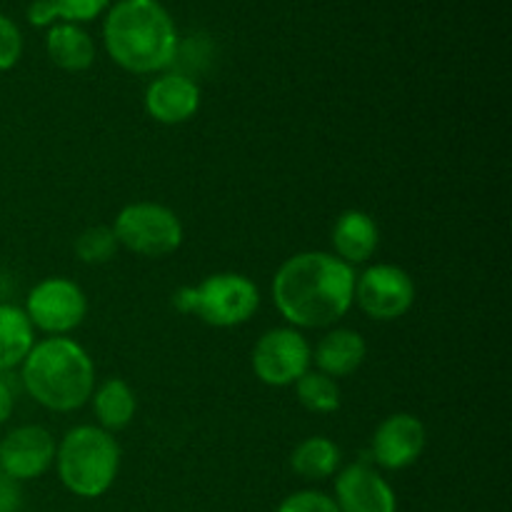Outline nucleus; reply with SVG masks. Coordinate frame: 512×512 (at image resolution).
<instances>
[{
	"label": "nucleus",
	"instance_id": "1",
	"mask_svg": "<svg viewBox=\"0 0 512 512\" xmlns=\"http://www.w3.org/2000/svg\"><path fill=\"white\" fill-rule=\"evenodd\" d=\"M270 290L290 328H333L353 308L355 270L333 253L305 250L280 265Z\"/></svg>",
	"mask_w": 512,
	"mask_h": 512
},
{
	"label": "nucleus",
	"instance_id": "2",
	"mask_svg": "<svg viewBox=\"0 0 512 512\" xmlns=\"http://www.w3.org/2000/svg\"><path fill=\"white\" fill-rule=\"evenodd\" d=\"M113 63L135 75L163 73L178 58V30L158 0H118L103 25Z\"/></svg>",
	"mask_w": 512,
	"mask_h": 512
},
{
	"label": "nucleus",
	"instance_id": "3",
	"mask_svg": "<svg viewBox=\"0 0 512 512\" xmlns=\"http://www.w3.org/2000/svg\"><path fill=\"white\" fill-rule=\"evenodd\" d=\"M20 380L30 398L50 413H73L95 390V363L73 338L35 340L20 365Z\"/></svg>",
	"mask_w": 512,
	"mask_h": 512
},
{
	"label": "nucleus",
	"instance_id": "4",
	"mask_svg": "<svg viewBox=\"0 0 512 512\" xmlns=\"http://www.w3.org/2000/svg\"><path fill=\"white\" fill-rule=\"evenodd\" d=\"M120 450L113 433L98 425H75L55 448V470L68 493L93 500L113 488L120 473Z\"/></svg>",
	"mask_w": 512,
	"mask_h": 512
},
{
	"label": "nucleus",
	"instance_id": "5",
	"mask_svg": "<svg viewBox=\"0 0 512 512\" xmlns=\"http://www.w3.org/2000/svg\"><path fill=\"white\" fill-rule=\"evenodd\" d=\"M110 228L120 248L153 260L173 255L183 245L185 235L178 213L153 200H135L120 208Z\"/></svg>",
	"mask_w": 512,
	"mask_h": 512
},
{
	"label": "nucleus",
	"instance_id": "6",
	"mask_svg": "<svg viewBox=\"0 0 512 512\" xmlns=\"http://www.w3.org/2000/svg\"><path fill=\"white\" fill-rule=\"evenodd\" d=\"M193 308L205 325L213 328H238L260 308V290L243 273H213L200 285H190Z\"/></svg>",
	"mask_w": 512,
	"mask_h": 512
},
{
	"label": "nucleus",
	"instance_id": "7",
	"mask_svg": "<svg viewBox=\"0 0 512 512\" xmlns=\"http://www.w3.org/2000/svg\"><path fill=\"white\" fill-rule=\"evenodd\" d=\"M23 310L33 330H40L48 338H68L88 315V295L70 278L53 275L30 288Z\"/></svg>",
	"mask_w": 512,
	"mask_h": 512
},
{
	"label": "nucleus",
	"instance_id": "8",
	"mask_svg": "<svg viewBox=\"0 0 512 512\" xmlns=\"http://www.w3.org/2000/svg\"><path fill=\"white\" fill-rule=\"evenodd\" d=\"M253 373L260 383L270 388H290L298 383L313 365V348L308 338L295 328L265 330L255 343Z\"/></svg>",
	"mask_w": 512,
	"mask_h": 512
},
{
	"label": "nucleus",
	"instance_id": "9",
	"mask_svg": "<svg viewBox=\"0 0 512 512\" xmlns=\"http://www.w3.org/2000/svg\"><path fill=\"white\" fill-rule=\"evenodd\" d=\"M353 303L378 323L400 320L415 303L413 275L400 265L373 263L355 275Z\"/></svg>",
	"mask_w": 512,
	"mask_h": 512
},
{
	"label": "nucleus",
	"instance_id": "10",
	"mask_svg": "<svg viewBox=\"0 0 512 512\" xmlns=\"http://www.w3.org/2000/svg\"><path fill=\"white\" fill-rule=\"evenodd\" d=\"M55 448L58 443L48 428L18 425L5 438H0V473L15 483L40 478L53 468Z\"/></svg>",
	"mask_w": 512,
	"mask_h": 512
},
{
	"label": "nucleus",
	"instance_id": "11",
	"mask_svg": "<svg viewBox=\"0 0 512 512\" xmlns=\"http://www.w3.org/2000/svg\"><path fill=\"white\" fill-rule=\"evenodd\" d=\"M428 445V430L413 413H393L375 428L370 440L373 463L383 470H405L415 465Z\"/></svg>",
	"mask_w": 512,
	"mask_h": 512
},
{
	"label": "nucleus",
	"instance_id": "12",
	"mask_svg": "<svg viewBox=\"0 0 512 512\" xmlns=\"http://www.w3.org/2000/svg\"><path fill=\"white\" fill-rule=\"evenodd\" d=\"M333 500L340 512H398L393 485L363 460L338 470Z\"/></svg>",
	"mask_w": 512,
	"mask_h": 512
},
{
	"label": "nucleus",
	"instance_id": "13",
	"mask_svg": "<svg viewBox=\"0 0 512 512\" xmlns=\"http://www.w3.org/2000/svg\"><path fill=\"white\" fill-rule=\"evenodd\" d=\"M143 105L148 118L160 125H183L200 110V88L185 73L155 75L143 95Z\"/></svg>",
	"mask_w": 512,
	"mask_h": 512
},
{
	"label": "nucleus",
	"instance_id": "14",
	"mask_svg": "<svg viewBox=\"0 0 512 512\" xmlns=\"http://www.w3.org/2000/svg\"><path fill=\"white\" fill-rule=\"evenodd\" d=\"M330 245H333L335 258L355 268V265L368 263L378 253L380 228L373 215L365 210H343L330 230Z\"/></svg>",
	"mask_w": 512,
	"mask_h": 512
},
{
	"label": "nucleus",
	"instance_id": "15",
	"mask_svg": "<svg viewBox=\"0 0 512 512\" xmlns=\"http://www.w3.org/2000/svg\"><path fill=\"white\" fill-rule=\"evenodd\" d=\"M365 358H368V343L353 328L328 330L313 350L315 368L333 380L358 373Z\"/></svg>",
	"mask_w": 512,
	"mask_h": 512
},
{
	"label": "nucleus",
	"instance_id": "16",
	"mask_svg": "<svg viewBox=\"0 0 512 512\" xmlns=\"http://www.w3.org/2000/svg\"><path fill=\"white\" fill-rule=\"evenodd\" d=\"M45 50L48 58L65 73H83L95 60V43L80 25L55 23L45 35Z\"/></svg>",
	"mask_w": 512,
	"mask_h": 512
},
{
	"label": "nucleus",
	"instance_id": "17",
	"mask_svg": "<svg viewBox=\"0 0 512 512\" xmlns=\"http://www.w3.org/2000/svg\"><path fill=\"white\" fill-rule=\"evenodd\" d=\"M90 403H93V413L98 418V428L108 430V433L128 428L138 410L135 390L123 378H108L95 385Z\"/></svg>",
	"mask_w": 512,
	"mask_h": 512
},
{
	"label": "nucleus",
	"instance_id": "18",
	"mask_svg": "<svg viewBox=\"0 0 512 512\" xmlns=\"http://www.w3.org/2000/svg\"><path fill=\"white\" fill-rule=\"evenodd\" d=\"M340 465H343V450L325 435L305 438L303 443L295 445L293 455H290L293 473L308 483H323V480L333 478L338 475Z\"/></svg>",
	"mask_w": 512,
	"mask_h": 512
},
{
	"label": "nucleus",
	"instance_id": "19",
	"mask_svg": "<svg viewBox=\"0 0 512 512\" xmlns=\"http://www.w3.org/2000/svg\"><path fill=\"white\" fill-rule=\"evenodd\" d=\"M35 345V330L23 308L0 303V375L20 368Z\"/></svg>",
	"mask_w": 512,
	"mask_h": 512
},
{
	"label": "nucleus",
	"instance_id": "20",
	"mask_svg": "<svg viewBox=\"0 0 512 512\" xmlns=\"http://www.w3.org/2000/svg\"><path fill=\"white\" fill-rule=\"evenodd\" d=\"M295 395H298V403L308 413L330 415L343 405V393H340L338 380L328 378V375L313 368L295 383Z\"/></svg>",
	"mask_w": 512,
	"mask_h": 512
},
{
	"label": "nucleus",
	"instance_id": "21",
	"mask_svg": "<svg viewBox=\"0 0 512 512\" xmlns=\"http://www.w3.org/2000/svg\"><path fill=\"white\" fill-rule=\"evenodd\" d=\"M75 255L85 265H105L118 255L120 245L110 225H90L75 238Z\"/></svg>",
	"mask_w": 512,
	"mask_h": 512
},
{
	"label": "nucleus",
	"instance_id": "22",
	"mask_svg": "<svg viewBox=\"0 0 512 512\" xmlns=\"http://www.w3.org/2000/svg\"><path fill=\"white\" fill-rule=\"evenodd\" d=\"M20 55H23V33L8 15L0 13V73L15 68Z\"/></svg>",
	"mask_w": 512,
	"mask_h": 512
},
{
	"label": "nucleus",
	"instance_id": "23",
	"mask_svg": "<svg viewBox=\"0 0 512 512\" xmlns=\"http://www.w3.org/2000/svg\"><path fill=\"white\" fill-rule=\"evenodd\" d=\"M278 512H340L335 500L320 490H298L280 503Z\"/></svg>",
	"mask_w": 512,
	"mask_h": 512
},
{
	"label": "nucleus",
	"instance_id": "24",
	"mask_svg": "<svg viewBox=\"0 0 512 512\" xmlns=\"http://www.w3.org/2000/svg\"><path fill=\"white\" fill-rule=\"evenodd\" d=\"M53 5L63 23L78 25L98 18V15L108 8L110 0H53Z\"/></svg>",
	"mask_w": 512,
	"mask_h": 512
},
{
	"label": "nucleus",
	"instance_id": "25",
	"mask_svg": "<svg viewBox=\"0 0 512 512\" xmlns=\"http://www.w3.org/2000/svg\"><path fill=\"white\" fill-rule=\"evenodd\" d=\"M28 20L35 28H50V25H55V20L60 18L53 0H33V3L28 5Z\"/></svg>",
	"mask_w": 512,
	"mask_h": 512
},
{
	"label": "nucleus",
	"instance_id": "26",
	"mask_svg": "<svg viewBox=\"0 0 512 512\" xmlns=\"http://www.w3.org/2000/svg\"><path fill=\"white\" fill-rule=\"evenodd\" d=\"M20 503V490L15 480L0 473V512H15Z\"/></svg>",
	"mask_w": 512,
	"mask_h": 512
},
{
	"label": "nucleus",
	"instance_id": "27",
	"mask_svg": "<svg viewBox=\"0 0 512 512\" xmlns=\"http://www.w3.org/2000/svg\"><path fill=\"white\" fill-rule=\"evenodd\" d=\"M15 410V393L13 388H10L8 380L0 375V425L8 423V418L13 415Z\"/></svg>",
	"mask_w": 512,
	"mask_h": 512
}]
</instances>
